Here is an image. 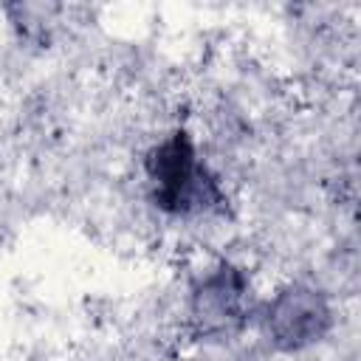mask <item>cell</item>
<instances>
[{"instance_id":"obj_1","label":"cell","mask_w":361,"mask_h":361,"mask_svg":"<svg viewBox=\"0 0 361 361\" xmlns=\"http://www.w3.org/2000/svg\"><path fill=\"white\" fill-rule=\"evenodd\" d=\"M149 169H152V178L158 183V200L164 206H172V209H180L192 189L203 186L200 180H195V164H192V152H189V141L183 138V133H178L169 144H164L152 161H149Z\"/></svg>"}]
</instances>
